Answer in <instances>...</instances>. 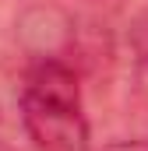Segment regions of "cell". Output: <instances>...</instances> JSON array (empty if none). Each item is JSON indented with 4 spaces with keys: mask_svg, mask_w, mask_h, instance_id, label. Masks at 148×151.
I'll list each match as a JSON object with an SVG mask.
<instances>
[{
    "mask_svg": "<svg viewBox=\"0 0 148 151\" xmlns=\"http://www.w3.org/2000/svg\"><path fill=\"white\" fill-rule=\"evenodd\" d=\"M21 119L39 151H88L78 74L60 60L36 63L21 88Z\"/></svg>",
    "mask_w": 148,
    "mask_h": 151,
    "instance_id": "obj_1",
    "label": "cell"
},
{
    "mask_svg": "<svg viewBox=\"0 0 148 151\" xmlns=\"http://www.w3.org/2000/svg\"><path fill=\"white\" fill-rule=\"evenodd\" d=\"M106 151H148V141H120V144H110Z\"/></svg>",
    "mask_w": 148,
    "mask_h": 151,
    "instance_id": "obj_2",
    "label": "cell"
}]
</instances>
